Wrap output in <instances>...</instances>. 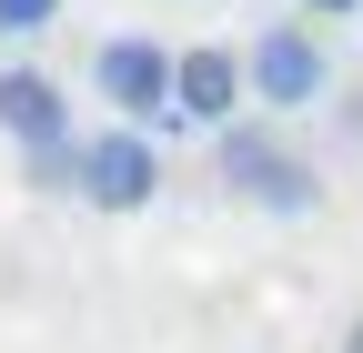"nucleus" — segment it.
Listing matches in <instances>:
<instances>
[{
    "mask_svg": "<svg viewBox=\"0 0 363 353\" xmlns=\"http://www.w3.org/2000/svg\"><path fill=\"white\" fill-rule=\"evenodd\" d=\"M212 172H222L252 212H313V202H323V172H313L272 121H233V131L212 142Z\"/></svg>",
    "mask_w": 363,
    "mask_h": 353,
    "instance_id": "f257e3e1",
    "label": "nucleus"
},
{
    "mask_svg": "<svg viewBox=\"0 0 363 353\" xmlns=\"http://www.w3.org/2000/svg\"><path fill=\"white\" fill-rule=\"evenodd\" d=\"M242 91H252L272 121H283V111H313V101L333 91V51H323L303 21H272L252 51H242Z\"/></svg>",
    "mask_w": 363,
    "mask_h": 353,
    "instance_id": "f03ea898",
    "label": "nucleus"
},
{
    "mask_svg": "<svg viewBox=\"0 0 363 353\" xmlns=\"http://www.w3.org/2000/svg\"><path fill=\"white\" fill-rule=\"evenodd\" d=\"M91 212H152L162 202V142L152 131H131V121H111V131H81V182H71Z\"/></svg>",
    "mask_w": 363,
    "mask_h": 353,
    "instance_id": "7ed1b4c3",
    "label": "nucleus"
},
{
    "mask_svg": "<svg viewBox=\"0 0 363 353\" xmlns=\"http://www.w3.org/2000/svg\"><path fill=\"white\" fill-rule=\"evenodd\" d=\"M91 91H101L111 121H131V131H172V51L142 40V30H121V40L91 51Z\"/></svg>",
    "mask_w": 363,
    "mask_h": 353,
    "instance_id": "20e7f679",
    "label": "nucleus"
},
{
    "mask_svg": "<svg viewBox=\"0 0 363 353\" xmlns=\"http://www.w3.org/2000/svg\"><path fill=\"white\" fill-rule=\"evenodd\" d=\"M242 51H222V40H202V51H172V121H202V131H233L242 121Z\"/></svg>",
    "mask_w": 363,
    "mask_h": 353,
    "instance_id": "39448f33",
    "label": "nucleus"
},
{
    "mask_svg": "<svg viewBox=\"0 0 363 353\" xmlns=\"http://www.w3.org/2000/svg\"><path fill=\"white\" fill-rule=\"evenodd\" d=\"M0 131H11L21 152H61V142H81V131H71V101H61V81H51V71H30V61L0 71Z\"/></svg>",
    "mask_w": 363,
    "mask_h": 353,
    "instance_id": "423d86ee",
    "label": "nucleus"
},
{
    "mask_svg": "<svg viewBox=\"0 0 363 353\" xmlns=\"http://www.w3.org/2000/svg\"><path fill=\"white\" fill-rule=\"evenodd\" d=\"M21 172H30V192H71V182H81V142H61V152H21Z\"/></svg>",
    "mask_w": 363,
    "mask_h": 353,
    "instance_id": "0eeeda50",
    "label": "nucleus"
},
{
    "mask_svg": "<svg viewBox=\"0 0 363 353\" xmlns=\"http://www.w3.org/2000/svg\"><path fill=\"white\" fill-rule=\"evenodd\" d=\"M51 21H61V0H0V40H30Z\"/></svg>",
    "mask_w": 363,
    "mask_h": 353,
    "instance_id": "6e6552de",
    "label": "nucleus"
},
{
    "mask_svg": "<svg viewBox=\"0 0 363 353\" xmlns=\"http://www.w3.org/2000/svg\"><path fill=\"white\" fill-rule=\"evenodd\" d=\"M303 11H313V21H353L363 0H303Z\"/></svg>",
    "mask_w": 363,
    "mask_h": 353,
    "instance_id": "1a4fd4ad",
    "label": "nucleus"
},
{
    "mask_svg": "<svg viewBox=\"0 0 363 353\" xmlns=\"http://www.w3.org/2000/svg\"><path fill=\"white\" fill-rule=\"evenodd\" d=\"M343 353H363V323H353V333H343Z\"/></svg>",
    "mask_w": 363,
    "mask_h": 353,
    "instance_id": "9d476101",
    "label": "nucleus"
}]
</instances>
